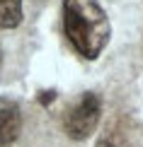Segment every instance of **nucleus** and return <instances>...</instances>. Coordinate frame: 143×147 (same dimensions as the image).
Masks as SVG:
<instances>
[{
  "label": "nucleus",
  "instance_id": "1",
  "mask_svg": "<svg viewBox=\"0 0 143 147\" xmlns=\"http://www.w3.org/2000/svg\"><path fill=\"white\" fill-rule=\"evenodd\" d=\"M63 32L85 60H95L109 44L112 24L97 0H63Z\"/></svg>",
  "mask_w": 143,
  "mask_h": 147
},
{
  "label": "nucleus",
  "instance_id": "2",
  "mask_svg": "<svg viewBox=\"0 0 143 147\" xmlns=\"http://www.w3.org/2000/svg\"><path fill=\"white\" fill-rule=\"evenodd\" d=\"M102 118V96L97 92H83L63 113V130L70 140H88Z\"/></svg>",
  "mask_w": 143,
  "mask_h": 147
},
{
  "label": "nucleus",
  "instance_id": "3",
  "mask_svg": "<svg viewBox=\"0 0 143 147\" xmlns=\"http://www.w3.org/2000/svg\"><path fill=\"white\" fill-rule=\"evenodd\" d=\"M22 133L20 104L10 96H0V147L12 145Z\"/></svg>",
  "mask_w": 143,
  "mask_h": 147
},
{
  "label": "nucleus",
  "instance_id": "4",
  "mask_svg": "<svg viewBox=\"0 0 143 147\" xmlns=\"http://www.w3.org/2000/svg\"><path fill=\"white\" fill-rule=\"evenodd\" d=\"M22 22V0H0V29H15Z\"/></svg>",
  "mask_w": 143,
  "mask_h": 147
},
{
  "label": "nucleus",
  "instance_id": "5",
  "mask_svg": "<svg viewBox=\"0 0 143 147\" xmlns=\"http://www.w3.org/2000/svg\"><path fill=\"white\" fill-rule=\"evenodd\" d=\"M97 147H114V145H112V142H109V140H102V142H99Z\"/></svg>",
  "mask_w": 143,
  "mask_h": 147
},
{
  "label": "nucleus",
  "instance_id": "6",
  "mask_svg": "<svg viewBox=\"0 0 143 147\" xmlns=\"http://www.w3.org/2000/svg\"><path fill=\"white\" fill-rule=\"evenodd\" d=\"M0 68H3V51H0Z\"/></svg>",
  "mask_w": 143,
  "mask_h": 147
}]
</instances>
